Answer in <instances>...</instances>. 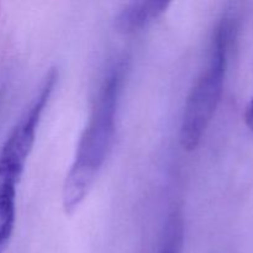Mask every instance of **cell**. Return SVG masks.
I'll list each match as a JSON object with an SVG mask.
<instances>
[{"label":"cell","instance_id":"1","mask_svg":"<svg viewBox=\"0 0 253 253\" xmlns=\"http://www.w3.org/2000/svg\"><path fill=\"white\" fill-rule=\"evenodd\" d=\"M121 79L123 67L116 66L101 85L90 118L77 146L74 161L64 180L62 193V204L68 215L73 214L88 197L113 150Z\"/></svg>","mask_w":253,"mask_h":253},{"label":"cell","instance_id":"2","mask_svg":"<svg viewBox=\"0 0 253 253\" xmlns=\"http://www.w3.org/2000/svg\"><path fill=\"white\" fill-rule=\"evenodd\" d=\"M232 22L229 17L216 27L209 64L203 71L185 101L179 130V142L184 151H194L200 145L217 110L227 68V54L232 40Z\"/></svg>","mask_w":253,"mask_h":253},{"label":"cell","instance_id":"3","mask_svg":"<svg viewBox=\"0 0 253 253\" xmlns=\"http://www.w3.org/2000/svg\"><path fill=\"white\" fill-rule=\"evenodd\" d=\"M169 1L150 0V1H132L121 9L114 20L116 31L124 35H131L141 31L167 11Z\"/></svg>","mask_w":253,"mask_h":253},{"label":"cell","instance_id":"4","mask_svg":"<svg viewBox=\"0 0 253 253\" xmlns=\"http://www.w3.org/2000/svg\"><path fill=\"white\" fill-rule=\"evenodd\" d=\"M183 240H184V225H183L182 215L174 211L168 217L156 253H182Z\"/></svg>","mask_w":253,"mask_h":253},{"label":"cell","instance_id":"5","mask_svg":"<svg viewBox=\"0 0 253 253\" xmlns=\"http://www.w3.org/2000/svg\"><path fill=\"white\" fill-rule=\"evenodd\" d=\"M245 124H246L247 128L251 132H253V96L247 104L246 110H245Z\"/></svg>","mask_w":253,"mask_h":253}]
</instances>
